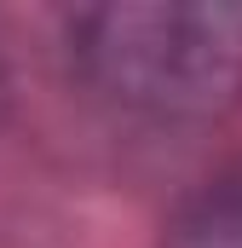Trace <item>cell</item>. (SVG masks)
Masks as SVG:
<instances>
[{
    "instance_id": "7a4b0ae2",
    "label": "cell",
    "mask_w": 242,
    "mask_h": 248,
    "mask_svg": "<svg viewBox=\"0 0 242 248\" xmlns=\"http://www.w3.org/2000/svg\"><path fill=\"white\" fill-rule=\"evenodd\" d=\"M162 248H242V168L196 190L167 219Z\"/></svg>"
},
{
    "instance_id": "6da1fadb",
    "label": "cell",
    "mask_w": 242,
    "mask_h": 248,
    "mask_svg": "<svg viewBox=\"0 0 242 248\" xmlns=\"http://www.w3.org/2000/svg\"><path fill=\"white\" fill-rule=\"evenodd\" d=\"M81 81L116 110L156 122L219 116L242 98V6L110 0L69 17Z\"/></svg>"
}]
</instances>
